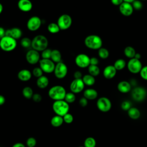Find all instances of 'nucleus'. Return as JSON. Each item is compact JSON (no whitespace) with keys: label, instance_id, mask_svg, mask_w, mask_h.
I'll return each mask as SVG.
<instances>
[{"label":"nucleus","instance_id":"48","mask_svg":"<svg viewBox=\"0 0 147 147\" xmlns=\"http://www.w3.org/2000/svg\"><path fill=\"white\" fill-rule=\"evenodd\" d=\"M113 5L115 6H119L123 2V0H110Z\"/></svg>","mask_w":147,"mask_h":147},{"label":"nucleus","instance_id":"51","mask_svg":"<svg viewBox=\"0 0 147 147\" xmlns=\"http://www.w3.org/2000/svg\"><path fill=\"white\" fill-rule=\"evenodd\" d=\"M5 101H6V99L5 96L0 94V106H2L3 105H4V103H5Z\"/></svg>","mask_w":147,"mask_h":147},{"label":"nucleus","instance_id":"34","mask_svg":"<svg viewBox=\"0 0 147 147\" xmlns=\"http://www.w3.org/2000/svg\"><path fill=\"white\" fill-rule=\"evenodd\" d=\"M98 54L99 57L102 59H106L109 57L110 53L108 49L104 47H101L98 49Z\"/></svg>","mask_w":147,"mask_h":147},{"label":"nucleus","instance_id":"30","mask_svg":"<svg viewBox=\"0 0 147 147\" xmlns=\"http://www.w3.org/2000/svg\"><path fill=\"white\" fill-rule=\"evenodd\" d=\"M22 94L23 96L28 99H32L34 93L32 88L29 86H26L24 87L22 90Z\"/></svg>","mask_w":147,"mask_h":147},{"label":"nucleus","instance_id":"40","mask_svg":"<svg viewBox=\"0 0 147 147\" xmlns=\"http://www.w3.org/2000/svg\"><path fill=\"white\" fill-rule=\"evenodd\" d=\"M51 53L52 50L48 48H47L44 49L43 51L41 52V56L42 59H51Z\"/></svg>","mask_w":147,"mask_h":147},{"label":"nucleus","instance_id":"53","mask_svg":"<svg viewBox=\"0 0 147 147\" xmlns=\"http://www.w3.org/2000/svg\"><path fill=\"white\" fill-rule=\"evenodd\" d=\"M3 5L1 3H0V14L2 13V11H3Z\"/></svg>","mask_w":147,"mask_h":147},{"label":"nucleus","instance_id":"46","mask_svg":"<svg viewBox=\"0 0 147 147\" xmlns=\"http://www.w3.org/2000/svg\"><path fill=\"white\" fill-rule=\"evenodd\" d=\"M99 64V60L96 57H90V65H98Z\"/></svg>","mask_w":147,"mask_h":147},{"label":"nucleus","instance_id":"29","mask_svg":"<svg viewBox=\"0 0 147 147\" xmlns=\"http://www.w3.org/2000/svg\"><path fill=\"white\" fill-rule=\"evenodd\" d=\"M126 62L123 59H118L116 60L113 64L117 71H121L126 67Z\"/></svg>","mask_w":147,"mask_h":147},{"label":"nucleus","instance_id":"5","mask_svg":"<svg viewBox=\"0 0 147 147\" xmlns=\"http://www.w3.org/2000/svg\"><path fill=\"white\" fill-rule=\"evenodd\" d=\"M17 45V41L14 38L5 36L0 39V48L5 52H11L14 50Z\"/></svg>","mask_w":147,"mask_h":147},{"label":"nucleus","instance_id":"47","mask_svg":"<svg viewBox=\"0 0 147 147\" xmlns=\"http://www.w3.org/2000/svg\"><path fill=\"white\" fill-rule=\"evenodd\" d=\"M74 79H82V73L79 71H76L74 73Z\"/></svg>","mask_w":147,"mask_h":147},{"label":"nucleus","instance_id":"1","mask_svg":"<svg viewBox=\"0 0 147 147\" xmlns=\"http://www.w3.org/2000/svg\"><path fill=\"white\" fill-rule=\"evenodd\" d=\"M85 46L92 50H98L102 47L103 41L101 37L96 34L87 36L84 41Z\"/></svg>","mask_w":147,"mask_h":147},{"label":"nucleus","instance_id":"17","mask_svg":"<svg viewBox=\"0 0 147 147\" xmlns=\"http://www.w3.org/2000/svg\"><path fill=\"white\" fill-rule=\"evenodd\" d=\"M117 72V71L113 65H108L103 69V76L107 79H111L115 76Z\"/></svg>","mask_w":147,"mask_h":147},{"label":"nucleus","instance_id":"20","mask_svg":"<svg viewBox=\"0 0 147 147\" xmlns=\"http://www.w3.org/2000/svg\"><path fill=\"white\" fill-rule=\"evenodd\" d=\"M131 86L129 82L122 80L117 84V90L122 94H126L131 90Z\"/></svg>","mask_w":147,"mask_h":147},{"label":"nucleus","instance_id":"10","mask_svg":"<svg viewBox=\"0 0 147 147\" xmlns=\"http://www.w3.org/2000/svg\"><path fill=\"white\" fill-rule=\"evenodd\" d=\"M55 77L59 79L64 78L68 73V67L63 62L61 61L56 63L53 71Z\"/></svg>","mask_w":147,"mask_h":147},{"label":"nucleus","instance_id":"49","mask_svg":"<svg viewBox=\"0 0 147 147\" xmlns=\"http://www.w3.org/2000/svg\"><path fill=\"white\" fill-rule=\"evenodd\" d=\"M6 30L2 27L0 26V39L5 36Z\"/></svg>","mask_w":147,"mask_h":147},{"label":"nucleus","instance_id":"14","mask_svg":"<svg viewBox=\"0 0 147 147\" xmlns=\"http://www.w3.org/2000/svg\"><path fill=\"white\" fill-rule=\"evenodd\" d=\"M85 84L82 79H74L70 83L69 90L74 94H79L83 91Z\"/></svg>","mask_w":147,"mask_h":147},{"label":"nucleus","instance_id":"21","mask_svg":"<svg viewBox=\"0 0 147 147\" xmlns=\"http://www.w3.org/2000/svg\"><path fill=\"white\" fill-rule=\"evenodd\" d=\"M32 76V72L27 69H23L20 70L17 74V77L18 79L22 82L29 81L31 79Z\"/></svg>","mask_w":147,"mask_h":147},{"label":"nucleus","instance_id":"8","mask_svg":"<svg viewBox=\"0 0 147 147\" xmlns=\"http://www.w3.org/2000/svg\"><path fill=\"white\" fill-rule=\"evenodd\" d=\"M126 67L128 71L130 73L133 74H137L140 73L143 66L140 60L134 57L129 60L127 63Z\"/></svg>","mask_w":147,"mask_h":147},{"label":"nucleus","instance_id":"44","mask_svg":"<svg viewBox=\"0 0 147 147\" xmlns=\"http://www.w3.org/2000/svg\"><path fill=\"white\" fill-rule=\"evenodd\" d=\"M32 99L34 102L39 103L42 100V96L38 93H35L33 94Z\"/></svg>","mask_w":147,"mask_h":147},{"label":"nucleus","instance_id":"32","mask_svg":"<svg viewBox=\"0 0 147 147\" xmlns=\"http://www.w3.org/2000/svg\"><path fill=\"white\" fill-rule=\"evenodd\" d=\"M47 29H48V31L52 34L57 33L60 30V29L58 26L57 24L55 22L50 23L47 26Z\"/></svg>","mask_w":147,"mask_h":147},{"label":"nucleus","instance_id":"38","mask_svg":"<svg viewBox=\"0 0 147 147\" xmlns=\"http://www.w3.org/2000/svg\"><path fill=\"white\" fill-rule=\"evenodd\" d=\"M37 144V141L34 137H30L26 141V145L27 147H35Z\"/></svg>","mask_w":147,"mask_h":147},{"label":"nucleus","instance_id":"28","mask_svg":"<svg viewBox=\"0 0 147 147\" xmlns=\"http://www.w3.org/2000/svg\"><path fill=\"white\" fill-rule=\"evenodd\" d=\"M123 53L125 56L129 59H133L136 53L135 49L131 46H127L123 50Z\"/></svg>","mask_w":147,"mask_h":147},{"label":"nucleus","instance_id":"25","mask_svg":"<svg viewBox=\"0 0 147 147\" xmlns=\"http://www.w3.org/2000/svg\"><path fill=\"white\" fill-rule=\"evenodd\" d=\"M50 123L53 127H59L61 126L64 123L63 117L56 115L52 117V118L51 119Z\"/></svg>","mask_w":147,"mask_h":147},{"label":"nucleus","instance_id":"12","mask_svg":"<svg viewBox=\"0 0 147 147\" xmlns=\"http://www.w3.org/2000/svg\"><path fill=\"white\" fill-rule=\"evenodd\" d=\"M75 63L80 68H88L90 65V57L86 54L80 53L76 56Z\"/></svg>","mask_w":147,"mask_h":147},{"label":"nucleus","instance_id":"15","mask_svg":"<svg viewBox=\"0 0 147 147\" xmlns=\"http://www.w3.org/2000/svg\"><path fill=\"white\" fill-rule=\"evenodd\" d=\"M25 59L29 64L34 65L40 61V55L39 52L32 49L28 51L26 53Z\"/></svg>","mask_w":147,"mask_h":147},{"label":"nucleus","instance_id":"22","mask_svg":"<svg viewBox=\"0 0 147 147\" xmlns=\"http://www.w3.org/2000/svg\"><path fill=\"white\" fill-rule=\"evenodd\" d=\"M98 95V92L94 88H87L83 91V96L88 100H94L96 99Z\"/></svg>","mask_w":147,"mask_h":147},{"label":"nucleus","instance_id":"39","mask_svg":"<svg viewBox=\"0 0 147 147\" xmlns=\"http://www.w3.org/2000/svg\"><path fill=\"white\" fill-rule=\"evenodd\" d=\"M32 74L34 77L38 78L43 75V71L40 67H35L33 69Z\"/></svg>","mask_w":147,"mask_h":147},{"label":"nucleus","instance_id":"54","mask_svg":"<svg viewBox=\"0 0 147 147\" xmlns=\"http://www.w3.org/2000/svg\"><path fill=\"white\" fill-rule=\"evenodd\" d=\"M135 0H123V2H127V3H131L132 2H133V1H134Z\"/></svg>","mask_w":147,"mask_h":147},{"label":"nucleus","instance_id":"42","mask_svg":"<svg viewBox=\"0 0 147 147\" xmlns=\"http://www.w3.org/2000/svg\"><path fill=\"white\" fill-rule=\"evenodd\" d=\"M131 5L133 9L137 10H141L143 7V3L140 0H135L133 1V2L131 3Z\"/></svg>","mask_w":147,"mask_h":147},{"label":"nucleus","instance_id":"13","mask_svg":"<svg viewBox=\"0 0 147 147\" xmlns=\"http://www.w3.org/2000/svg\"><path fill=\"white\" fill-rule=\"evenodd\" d=\"M41 18L36 16H34L29 18L26 23V26L29 30L32 32L37 31L41 26Z\"/></svg>","mask_w":147,"mask_h":147},{"label":"nucleus","instance_id":"3","mask_svg":"<svg viewBox=\"0 0 147 147\" xmlns=\"http://www.w3.org/2000/svg\"><path fill=\"white\" fill-rule=\"evenodd\" d=\"M66 93V90L63 86L60 85H55L49 88L48 94L51 99L55 101L64 100Z\"/></svg>","mask_w":147,"mask_h":147},{"label":"nucleus","instance_id":"6","mask_svg":"<svg viewBox=\"0 0 147 147\" xmlns=\"http://www.w3.org/2000/svg\"><path fill=\"white\" fill-rule=\"evenodd\" d=\"M147 96L146 90L141 86H136L131 90V96L132 99L137 102L144 101Z\"/></svg>","mask_w":147,"mask_h":147},{"label":"nucleus","instance_id":"35","mask_svg":"<svg viewBox=\"0 0 147 147\" xmlns=\"http://www.w3.org/2000/svg\"><path fill=\"white\" fill-rule=\"evenodd\" d=\"M64 100L69 104L74 103L76 100L75 94H74L72 92H67Z\"/></svg>","mask_w":147,"mask_h":147},{"label":"nucleus","instance_id":"45","mask_svg":"<svg viewBox=\"0 0 147 147\" xmlns=\"http://www.w3.org/2000/svg\"><path fill=\"white\" fill-rule=\"evenodd\" d=\"M88 99H87L86 98L83 96L81 98H80V99L79 100V104L81 107H86L88 105Z\"/></svg>","mask_w":147,"mask_h":147},{"label":"nucleus","instance_id":"9","mask_svg":"<svg viewBox=\"0 0 147 147\" xmlns=\"http://www.w3.org/2000/svg\"><path fill=\"white\" fill-rule=\"evenodd\" d=\"M72 17L67 14H63L59 16L57 19V24L59 26L60 30H65L69 29L72 25Z\"/></svg>","mask_w":147,"mask_h":147},{"label":"nucleus","instance_id":"11","mask_svg":"<svg viewBox=\"0 0 147 147\" xmlns=\"http://www.w3.org/2000/svg\"><path fill=\"white\" fill-rule=\"evenodd\" d=\"M39 65L43 72L46 74H51L53 72L56 64L51 59H41L39 61Z\"/></svg>","mask_w":147,"mask_h":147},{"label":"nucleus","instance_id":"16","mask_svg":"<svg viewBox=\"0 0 147 147\" xmlns=\"http://www.w3.org/2000/svg\"><path fill=\"white\" fill-rule=\"evenodd\" d=\"M119 10L122 15L125 17L130 16L134 11L131 3L123 2L119 6Z\"/></svg>","mask_w":147,"mask_h":147},{"label":"nucleus","instance_id":"56","mask_svg":"<svg viewBox=\"0 0 147 147\" xmlns=\"http://www.w3.org/2000/svg\"><path fill=\"white\" fill-rule=\"evenodd\" d=\"M140 1H146V0H140Z\"/></svg>","mask_w":147,"mask_h":147},{"label":"nucleus","instance_id":"33","mask_svg":"<svg viewBox=\"0 0 147 147\" xmlns=\"http://www.w3.org/2000/svg\"><path fill=\"white\" fill-rule=\"evenodd\" d=\"M96 140L92 137H87L84 141V147H95L96 146Z\"/></svg>","mask_w":147,"mask_h":147},{"label":"nucleus","instance_id":"23","mask_svg":"<svg viewBox=\"0 0 147 147\" xmlns=\"http://www.w3.org/2000/svg\"><path fill=\"white\" fill-rule=\"evenodd\" d=\"M49 80L48 77L44 75L37 78L36 80L37 86L41 89H44L47 88L49 85Z\"/></svg>","mask_w":147,"mask_h":147},{"label":"nucleus","instance_id":"55","mask_svg":"<svg viewBox=\"0 0 147 147\" xmlns=\"http://www.w3.org/2000/svg\"><path fill=\"white\" fill-rule=\"evenodd\" d=\"M78 147H84V146H78Z\"/></svg>","mask_w":147,"mask_h":147},{"label":"nucleus","instance_id":"2","mask_svg":"<svg viewBox=\"0 0 147 147\" xmlns=\"http://www.w3.org/2000/svg\"><path fill=\"white\" fill-rule=\"evenodd\" d=\"M48 40L44 35H37L32 40V48L38 52L43 51L44 49L48 48Z\"/></svg>","mask_w":147,"mask_h":147},{"label":"nucleus","instance_id":"4","mask_svg":"<svg viewBox=\"0 0 147 147\" xmlns=\"http://www.w3.org/2000/svg\"><path fill=\"white\" fill-rule=\"evenodd\" d=\"M52 110L56 115L63 117L69 113V105L64 100H55L52 103Z\"/></svg>","mask_w":147,"mask_h":147},{"label":"nucleus","instance_id":"26","mask_svg":"<svg viewBox=\"0 0 147 147\" xmlns=\"http://www.w3.org/2000/svg\"><path fill=\"white\" fill-rule=\"evenodd\" d=\"M82 80L84 84L87 86H92L95 83V77L90 75L89 74L83 75L82 77Z\"/></svg>","mask_w":147,"mask_h":147},{"label":"nucleus","instance_id":"43","mask_svg":"<svg viewBox=\"0 0 147 147\" xmlns=\"http://www.w3.org/2000/svg\"><path fill=\"white\" fill-rule=\"evenodd\" d=\"M139 74L142 79L147 80V65L143 66Z\"/></svg>","mask_w":147,"mask_h":147},{"label":"nucleus","instance_id":"27","mask_svg":"<svg viewBox=\"0 0 147 147\" xmlns=\"http://www.w3.org/2000/svg\"><path fill=\"white\" fill-rule=\"evenodd\" d=\"M62 56L61 52L57 49L52 50L51 60H52L55 63H57L61 61Z\"/></svg>","mask_w":147,"mask_h":147},{"label":"nucleus","instance_id":"41","mask_svg":"<svg viewBox=\"0 0 147 147\" xmlns=\"http://www.w3.org/2000/svg\"><path fill=\"white\" fill-rule=\"evenodd\" d=\"M64 122H65L67 124H70L71 123L74 121V117L72 114H70L68 113L65 115H64L63 117Z\"/></svg>","mask_w":147,"mask_h":147},{"label":"nucleus","instance_id":"37","mask_svg":"<svg viewBox=\"0 0 147 147\" xmlns=\"http://www.w3.org/2000/svg\"><path fill=\"white\" fill-rule=\"evenodd\" d=\"M131 103L130 100H123L121 105V109L127 111L131 107Z\"/></svg>","mask_w":147,"mask_h":147},{"label":"nucleus","instance_id":"36","mask_svg":"<svg viewBox=\"0 0 147 147\" xmlns=\"http://www.w3.org/2000/svg\"><path fill=\"white\" fill-rule=\"evenodd\" d=\"M20 44L24 48H28L32 45V40L28 37H24L21 40Z\"/></svg>","mask_w":147,"mask_h":147},{"label":"nucleus","instance_id":"18","mask_svg":"<svg viewBox=\"0 0 147 147\" xmlns=\"http://www.w3.org/2000/svg\"><path fill=\"white\" fill-rule=\"evenodd\" d=\"M17 6L21 11L28 12L32 10L33 4L30 0H19L17 3Z\"/></svg>","mask_w":147,"mask_h":147},{"label":"nucleus","instance_id":"24","mask_svg":"<svg viewBox=\"0 0 147 147\" xmlns=\"http://www.w3.org/2000/svg\"><path fill=\"white\" fill-rule=\"evenodd\" d=\"M128 116L132 119H138L141 116V112L140 110L135 107H131L127 111Z\"/></svg>","mask_w":147,"mask_h":147},{"label":"nucleus","instance_id":"31","mask_svg":"<svg viewBox=\"0 0 147 147\" xmlns=\"http://www.w3.org/2000/svg\"><path fill=\"white\" fill-rule=\"evenodd\" d=\"M88 72L90 75L96 77L100 74V68L98 65H90L88 67Z\"/></svg>","mask_w":147,"mask_h":147},{"label":"nucleus","instance_id":"19","mask_svg":"<svg viewBox=\"0 0 147 147\" xmlns=\"http://www.w3.org/2000/svg\"><path fill=\"white\" fill-rule=\"evenodd\" d=\"M22 35V32L21 29L19 28H12L6 30L5 36H10L15 40L20 39Z\"/></svg>","mask_w":147,"mask_h":147},{"label":"nucleus","instance_id":"50","mask_svg":"<svg viewBox=\"0 0 147 147\" xmlns=\"http://www.w3.org/2000/svg\"><path fill=\"white\" fill-rule=\"evenodd\" d=\"M11 147H25V145L22 142H16Z\"/></svg>","mask_w":147,"mask_h":147},{"label":"nucleus","instance_id":"7","mask_svg":"<svg viewBox=\"0 0 147 147\" xmlns=\"http://www.w3.org/2000/svg\"><path fill=\"white\" fill-rule=\"evenodd\" d=\"M96 105L98 109L103 113L109 111L112 107L111 100L106 96L99 98L96 101Z\"/></svg>","mask_w":147,"mask_h":147},{"label":"nucleus","instance_id":"52","mask_svg":"<svg viewBox=\"0 0 147 147\" xmlns=\"http://www.w3.org/2000/svg\"><path fill=\"white\" fill-rule=\"evenodd\" d=\"M141 57V54H140V53H137V52H136V55H135V56H134V58L140 60Z\"/></svg>","mask_w":147,"mask_h":147}]
</instances>
